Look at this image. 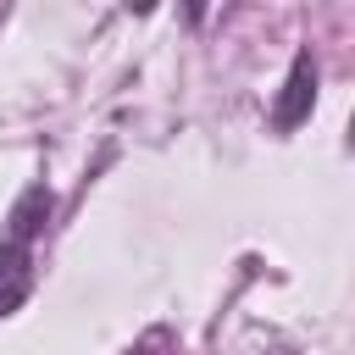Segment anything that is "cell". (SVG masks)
Wrapping results in <instances>:
<instances>
[{
    "label": "cell",
    "instance_id": "6da1fadb",
    "mask_svg": "<svg viewBox=\"0 0 355 355\" xmlns=\"http://www.w3.org/2000/svg\"><path fill=\"white\" fill-rule=\"evenodd\" d=\"M311 105H316V61H311V50H294L288 78H283V94L272 105V128L277 133H294L311 116Z\"/></svg>",
    "mask_w": 355,
    "mask_h": 355
},
{
    "label": "cell",
    "instance_id": "7a4b0ae2",
    "mask_svg": "<svg viewBox=\"0 0 355 355\" xmlns=\"http://www.w3.org/2000/svg\"><path fill=\"white\" fill-rule=\"evenodd\" d=\"M33 288V250L0 239V316H11Z\"/></svg>",
    "mask_w": 355,
    "mask_h": 355
},
{
    "label": "cell",
    "instance_id": "3957f363",
    "mask_svg": "<svg viewBox=\"0 0 355 355\" xmlns=\"http://www.w3.org/2000/svg\"><path fill=\"white\" fill-rule=\"evenodd\" d=\"M50 211H55V194H50L44 183L22 189V194H17V205H11V227H6V239L33 250V239H39V233H44V222H50Z\"/></svg>",
    "mask_w": 355,
    "mask_h": 355
}]
</instances>
